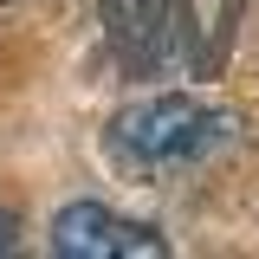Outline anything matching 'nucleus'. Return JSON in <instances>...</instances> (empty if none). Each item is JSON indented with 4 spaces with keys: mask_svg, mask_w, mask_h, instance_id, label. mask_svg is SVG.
I'll return each mask as SVG.
<instances>
[{
    "mask_svg": "<svg viewBox=\"0 0 259 259\" xmlns=\"http://www.w3.org/2000/svg\"><path fill=\"white\" fill-rule=\"evenodd\" d=\"M227 136H233V117L194 97H143L110 117L104 149L130 175H168V168H188V162H207L214 149H227Z\"/></svg>",
    "mask_w": 259,
    "mask_h": 259,
    "instance_id": "nucleus-1",
    "label": "nucleus"
},
{
    "mask_svg": "<svg viewBox=\"0 0 259 259\" xmlns=\"http://www.w3.org/2000/svg\"><path fill=\"white\" fill-rule=\"evenodd\" d=\"M52 253L59 259H162L168 240L143 221L110 214L104 201H71L52 214Z\"/></svg>",
    "mask_w": 259,
    "mask_h": 259,
    "instance_id": "nucleus-2",
    "label": "nucleus"
},
{
    "mask_svg": "<svg viewBox=\"0 0 259 259\" xmlns=\"http://www.w3.org/2000/svg\"><path fill=\"white\" fill-rule=\"evenodd\" d=\"M175 13H182V0H104V20H110V32H117V46L136 52V59L168 52Z\"/></svg>",
    "mask_w": 259,
    "mask_h": 259,
    "instance_id": "nucleus-3",
    "label": "nucleus"
},
{
    "mask_svg": "<svg viewBox=\"0 0 259 259\" xmlns=\"http://www.w3.org/2000/svg\"><path fill=\"white\" fill-rule=\"evenodd\" d=\"M13 233H20V214H13V207H0V253L13 246Z\"/></svg>",
    "mask_w": 259,
    "mask_h": 259,
    "instance_id": "nucleus-4",
    "label": "nucleus"
}]
</instances>
